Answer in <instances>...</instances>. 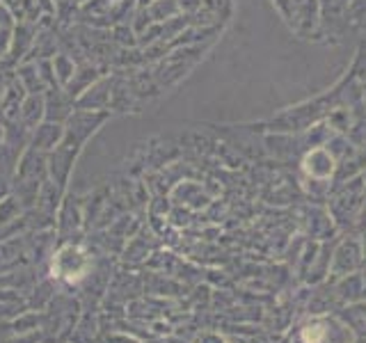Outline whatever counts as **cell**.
Instances as JSON below:
<instances>
[{
  "mask_svg": "<svg viewBox=\"0 0 366 343\" xmlns=\"http://www.w3.org/2000/svg\"><path fill=\"white\" fill-rule=\"evenodd\" d=\"M337 158L330 154L327 146H316L300 158V172L305 188L314 194V197H330L332 188H335L337 179Z\"/></svg>",
  "mask_w": 366,
  "mask_h": 343,
  "instance_id": "1",
  "label": "cell"
},
{
  "mask_svg": "<svg viewBox=\"0 0 366 343\" xmlns=\"http://www.w3.org/2000/svg\"><path fill=\"white\" fill-rule=\"evenodd\" d=\"M92 268V257L83 249V245L62 243L53 254V277L66 284H78L87 277Z\"/></svg>",
  "mask_w": 366,
  "mask_h": 343,
  "instance_id": "2",
  "label": "cell"
},
{
  "mask_svg": "<svg viewBox=\"0 0 366 343\" xmlns=\"http://www.w3.org/2000/svg\"><path fill=\"white\" fill-rule=\"evenodd\" d=\"M110 119V112H97V110H78L69 114V119L64 121V140L62 144L83 149L92 137H94L103 124Z\"/></svg>",
  "mask_w": 366,
  "mask_h": 343,
  "instance_id": "3",
  "label": "cell"
},
{
  "mask_svg": "<svg viewBox=\"0 0 366 343\" xmlns=\"http://www.w3.org/2000/svg\"><path fill=\"white\" fill-rule=\"evenodd\" d=\"M364 268V254L362 243L357 234H346L335 240L332 247V261H330V279L346 277L350 272H360Z\"/></svg>",
  "mask_w": 366,
  "mask_h": 343,
  "instance_id": "4",
  "label": "cell"
},
{
  "mask_svg": "<svg viewBox=\"0 0 366 343\" xmlns=\"http://www.w3.org/2000/svg\"><path fill=\"white\" fill-rule=\"evenodd\" d=\"M80 151H83V149L60 144V146H55L53 151L46 154L49 179L53 183H57L62 190H69V181H71V174H74V167H76V160H78Z\"/></svg>",
  "mask_w": 366,
  "mask_h": 343,
  "instance_id": "5",
  "label": "cell"
},
{
  "mask_svg": "<svg viewBox=\"0 0 366 343\" xmlns=\"http://www.w3.org/2000/svg\"><path fill=\"white\" fill-rule=\"evenodd\" d=\"M291 30L302 39H316L320 34V0H293Z\"/></svg>",
  "mask_w": 366,
  "mask_h": 343,
  "instance_id": "6",
  "label": "cell"
},
{
  "mask_svg": "<svg viewBox=\"0 0 366 343\" xmlns=\"http://www.w3.org/2000/svg\"><path fill=\"white\" fill-rule=\"evenodd\" d=\"M34 37H37V23H30V21H19V23H14V28H11L9 49H7V57H5V60L11 66L26 62L28 57H30V53H32Z\"/></svg>",
  "mask_w": 366,
  "mask_h": 343,
  "instance_id": "7",
  "label": "cell"
},
{
  "mask_svg": "<svg viewBox=\"0 0 366 343\" xmlns=\"http://www.w3.org/2000/svg\"><path fill=\"white\" fill-rule=\"evenodd\" d=\"M110 94H112V74H106V76H101L94 85H89L83 94L76 99L74 106L78 110L110 112Z\"/></svg>",
  "mask_w": 366,
  "mask_h": 343,
  "instance_id": "8",
  "label": "cell"
},
{
  "mask_svg": "<svg viewBox=\"0 0 366 343\" xmlns=\"http://www.w3.org/2000/svg\"><path fill=\"white\" fill-rule=\"evenodd\" d=\"M16 181H37L44 183L49 179V167H46V154L37 151V149L26 146L23 154L19 156L16 172H14Z\"/></svg>",
  "mask_w": 366,
  "mask_h": 343,
  "instance_id": "9",
  "label": "cell"
},
{
  "mask_svg": "<svg viewBox=\"0 0 366 343\" xmlns=\"http://www.w3.org/2000/svg\"><path fill=\"white\" fill-rule=\"evenodd\" d=\"M108 71L103 69L101 64H97V62H92V60H83V62H78V66H76V74L71 76V80L62 87L66 94H69V99H71L74 103H76V99L83 94V91L89 87V85H94L97 80L101 78V76H106Z\"/></svg>",
  "mask_w": 366,
  "mask_h": 343,
  "instance_id": "10",
  "label": "cell"
},
{
  "mask_svg": "<svg viewBox=\"0 0 366 343\" xmlns=\"http://www.w3.org/2000/svg\"><path fill=\"white\" fill-rule=\"evenodd\" d=\"M62 140H64V124L44 119L41 124H37L30 131L28 146L37 149V151H41V154H49V151H53L55 146H60Z\"/></svg>",
  "mask_w": 366,
  "mask_h": 343,
  "instance_id": "11",
  "label": "cell"
},
{
  "mask_svg": "<svg viewBox=\"0 0 366 343\" xmlns=\"http://www.w3.org/2000/svg\"><path fill=\"white\" fill-rule=\"evenodd\" d=\"M85 215H83V204H80L71 194H64V199L60 204V209L55 213V224H57V234L66 238L69 234H74L83 224Z\"/></svg>",
  "mask_w": 366,
  "mask_h": 343,
  "instance_id": "12",
  "label": "cell"
},
{
  "mask_svg": "<svg viewBox=\"0 0 366 343\" xmlns=\"http://www.w3.org/2000/svg\"><path fill=\"white\" fill-rule=\"evenodd\" d=\"M332 289H335L339 304H346V307L362 302L366 297V282L362 272H350L346 277L332 279Z\"/></svg>",
  "mask_w": 366,
  "mask_h": 343,
  "instance_id": "13",
  "label": "cell"
},
{
  "mask_svg": "<svg viewBox=\"0 0 366 343\" xmlns=\"http://www.w3.org/2000/svg\"><path fill=\"white\" fill-rule=\"evenodd\" d=\"M44 108H46L44 119L64 124L69 119V114L74 112L76 106H74V101L69 99V94L62 87H53V89L44 91Z\"/></svg>",
  "mask_w": 366,
  "mask_h": 343,
  "instance_id": "14",
  "label": "cell"
},
{
  "mask_svg": "<svg viewBox=\"0 0 366 343\" xmlns=\"http://www.w3.org/2000/svg\"><path fill=\"white\" fill-rule=\"evenodd\" d=\"M14 76L16 80L23 85V89L28 91V94H44L46 91V85L39 76V69H37V62L34 60H26L14 66Z\"/></svg>",
  "mask_w": 366,
  "mask_h": 343,
  "instance_id": "15",
  "label": "cell"
},
{
  "mask_svg": "<svg viewBox=\"0 0 366 343\" xmlns=\"http://www.w3.org/2000/svg\"><path fill=\"white\" fill-rule=\"evenodd\" d=\"M44 94H28L21 103V112H19V124L26 126L28 131H32L34 126L44 121Z\"/></svg>",
  "mask_w": 366,
  "mask_h": 343,
  "instance_id": "16",
  "label": "cell"
},
{
  "mask_svg": "<svg viewBox=\"0 0 366 343\" xmlns=\"http://www.w3.org/2000/svg\"><path fill=\"white\" fill-rule=\"evenodd\" d=\"M51 62H53V71H55V78H57V83H60V87H64L69 80H71V76L76 74V66H78V60L74 55H69L64 51H57L53 57H51Z\"/></svg>",
  "mask_w": 366,
  "mask_h": 343,
  "instance_id": "17",
  "label": "cell"
},
{
  "mask_svg": "<svg viewBox=\"0 0 366 343\" xmlns=\"http://www.w3.org/2000/svg\"><path fill=\"white\" fill-rule=\"evenodd\" d=\"M23 213H26V209H23V204L19 202L16 194L5 192L3 197H0V227L19 222Z\"/></svg>",
  "mask_w": 366,
  "mask_h": 343,
  "instance_id": "18",
  "label": "cell"
},
{
  "mask_svg": "<svg viewBox=\"0 0 366 343\" xmlns=\"http://www.w3.org/2000/svg\"><path fill=\"white\" fill-rule=\"evenodd\" d=\"M149 14H152L154 23H165L169 19L179 16L181 9L177 0H154V3L149 5Z\"/></svg>",
  "mask_w": 366,
  "mask_h": 343,
  "instance_id": "19",
  "label": "cell"
},
{
  "mask_svg": "<svg viewBox=\"0 0 366 343\" xmlns=\"http://www.w3.org/2000/svg\"><path fill=\"white\" fill-rule=\"evenodd\" d=\"M274 11L282 16V21L286 23V26H293V0H270Z\"/></svg>",
  "mask_w": 366,
  "mask_h": 343,
  "instance_id": "20",
  "label": "cell"
},
{
  "mask_svg": "<svg viewBox=\"0 0 366 343\" xmlns=\"http://www.w3.org/2000/svg\"><path fill=\"white\" fill-rule=\"evenodd\" d=\"M177 3H179L181 14L190 19V16H194V14H197V11L202 9V3H204V0H177Z\"/></svg>",
  "mask_w": 366,
  "mask_h": 343,
  "instance_id": "21",
  "label": "cell"
},
{
  "mask_svg": "<svg viewBox=\"0 0 366 343\" xmlns=\"http://www.w3.org/2000/svg\"><path fill=\"white\" fill-rule=\"evenodd\" d=\"M34 320H37V316H34V314H28L26 318L16 320L14 327H16V332H30V325L34 323Z\"/></svg>",
  "mask_w": 366,
  "mask_h": 343,
  "instance_id": "22",
  "label": "cell"
},
{
  "mask_svg": "<svg viewBox=\"0 0 366 343\" xmlns=\"http://www.w3.org/2000/svg\"><path fill=\"white\" fill-rule=\"evenodd\" d=\"M362 229H366V202H364L360 217H357V232H362Z\"/></svg>",
  "mask_w": 366,
  "mask_h": 343,
  "instance_id": "23",
  "label": "cell"
},
{
  "mask_svg": "<svg viewBox=\"0 0 366 343\" xmlns=\"http://www.w3.org/2000/svg\"><path fill=\"white\" fill-rule=\"evenodd\" d=\"M360 243H362V254H364V266H366V229L360 232Z\"/></svg>",
  "mask_w": 366,
  "mask_h": 343,
  "instance_id": "24",
  "label": "cell"
},
{
  "mask_svg": "<svg viewBox=\"0 0 366 343\" xmlns=\"http://www.w3.org/2000/svg\"><path fill=\"white\" fill-rule=\"evenodd\" d=\"M76 3H78V5H85V3H87V0H76Z\"/></svg>",
  "mask_w": 366,
  "mask_h": 343,
  "instance_id": "25",
  "label": "cell"
}]
</instances>
